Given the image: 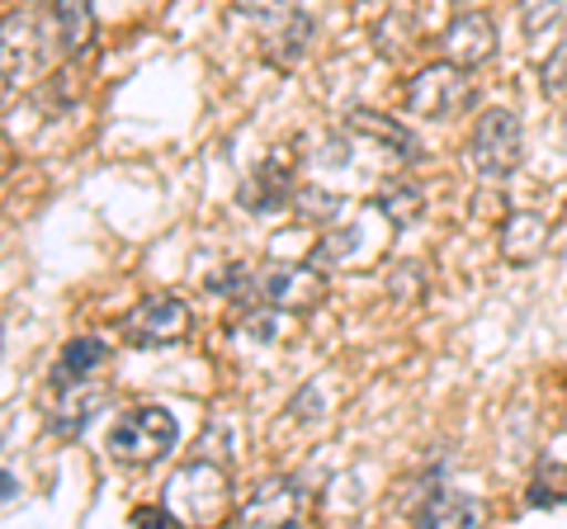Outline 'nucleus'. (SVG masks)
<instances>
[{
	"label": "nucleus",
	"instance_id": "obj_16",
	"mask_svg": "<svg viewBox=\"0 0 567 529\" xmlns=\"http://www.w3.org/2000/svg\"><path fill=\"white\" fill-rule=\"evenodd\" d=\"M416 525H445V529H458V525H473L477 520V501H468L464 491L454 487H431V497H425L416 510Z\"/></svg>",
	"mask_w": 567,
	"mask_h": 529
},
{
	"label": "nucleus",
	"instance_id": "obj_13",
	"mask_svg": "<svg viewBox=\"0 0 567 529\" xmlns=\"http://www.w3.org/2000/svg\"><path fill=\"white\" fill-rule=\"evenodd\" d=\"M346 128L360 133V137H374V143H383L393 156H402V162H416V156H421V143L412 137V128L398 123V118H388V114H379V110H354L346 118Z\"/></svg>",
	"mask_w": 567,
	"mask_h": 529
},
{
	"label": "nucleus",
	"instance_id": "obj_3",
	"mask_svg": "<svg viewBox=\"0 0 567 529\" xmlns=\"http://www.w3.org/2000/svg\"><path fill=\"white\" fill-rule=\"evenodd\" d=\"M468 104H473V81L464 66H454L445 58L421 66V72L406 81V110L416 118H454V114H464Z\"/></svg>",
	"mask_w": 567,
	"mask_h": 529
},
{
	"label": "nucleus",
	"instance_id": "obj_20",
	"mask_svg": "<svg viewBox=\"0 0 567 529\" xmlns=\"http://www.w3.org/2000/svg\"><path fill=\"white\" fill-rule=\"evenodd\" d=\"M567 14V0H520V29L525 39H539V33L558 29Z\"/></svg>",
	"mask_w": 567,
	"mask_h": 529
},
{
	"label": "nucleus",
	"instance_id": "obj_5",
	"mask_svg": "<svg viewBox=\"0 0 567 529\" xmlns=\"http://www.w3.org/2000/svg\"><path fill=\"white\" fill-rule=\"evenodd\" d=\"M327 274L322 264H275L260 274V303L275 312H312L327 298Z\"/></svg>",
	"mask_w": 567,
	"mask_h": 529
},
{
	"label": "nucleus",
	"instance_id": "obj_7",
	"mask_svg": "<svg viewBox=\"0 0 567 529\" xmlns=\"http://www.w3.org/2000/svg\"><path fill=\"white\" fill-rule=\"evenodd\" d=\"M440 58L454 62V66H464V72L487 66L496 58V24H492V14H483V10L454 14V20L445 24V33H440Z\"/></svg>",
	"mask_w": 567,
	"mask_h": 529
},
{
	"label": "nucleus",
	"instance_id": "obj_11",
	"mask_svg": "<svg viewBox=\"0 0 567 529\" xmlns=\"http://www.w3.org/2000/svg\"><path fill=\"white\" fill-rule=\"evenodd\" d=\"M298 516V487L289 478H265L251 501L241 506V525H293Z\"/></svg>",
	"mask_w": 567,
	"mask_h": 529
},
{
	"label": "nucleus",
	"instance_id": "obj_23",
	"mask_svg": "<svg viewBox=\"0 0 567 529\" xmlns=\"http://www.w3.org/2000/svg\"><path fill=\"white\" fill-rule=\"evenodd\" d=\"M133 525H152V529H162V525H181L175 520V506L166 501V506H133V516H128Z\"/></svg>",
	"mask_w": 567,
	"mask_h": 529
},
{
	"label": "nucleus",
	"instance_id": "obj_24",
	"mask_svg": "<svg viewBox=\"0 0 567 529\" xmlns=\"http://www.w3.org/2000/svg\"><path fill=\"white\" fill-rule=\"evenodd\" d=\"M246 14H270V20H284V14H293L298 0H237Z\"/></svg>",
	"mask_w": 567,
	"mask_h": 529
},
{
	"label": "nucleus",
	"instance_id": "obj_12",
	"mask_svg": "<svg viewBox=\"0 0 567 529\" xmlns=\"http://www.w3.org/2000/svg\"><path fill=\"white\" fill-rule=\"evenodd\" d=\"M312 33H317L312 14H303V10L284 14V20H275V29L265 33V62L270 66H293L312 48Z\"/></svg>",
	"mask_w": 567,
	"mask_h": 529
},
{
	"label": "nucleus",
	"instance_id": "obj_19",
	"mask_svg": "<svg viewBox=\"0 0 567 529\" xmlns=\"http://www.w3.org/2000/svg\"><path fill=\"white\" fill-rule=\"evenodd\" d=\"M567 501V464H544L539 473H535V483H529V506H563Z\"/></svg>",
	"mask_w": 567,
	"mask_h": 529
},
{
	"label": "nucleus",
	"instance_id": "obj_4",
	"mask_svg": "<svg viewBox=\"0 0 567 529\" xmlns=\"http://www.w3.org/2000/svg\"><path fill=\"white\" fill-rule=\"evenodd\" d=\"M194 326V312L185 308V298H171V293H152L123 317V341L133 350H162L185 341Z\"/></svg>",
	"mask_w": 567,
	"mask_h": 529
},
{
	"label": "nucleus",
	"instance_id": "obj_21",
	"mask_svg": "<svg viewBox=\"0 0 567 529\" xmlns=\"http://www.w3.org/2000/svg\"><path fill=\"white\" fill-rule=\"evenodd\" d=\"M293 214L303 218V222H331L336 214H341V199H336V194H327V189H317V185H298Z\"/></svg>",
	"mask_w": 567,
	"mask_h": 529
},
{
	"label": "nucleus",
	"instance_id": "obj_17",
	"mask_svg": "<svg viewBox=\"0 0 567 529\" xmlns=\"http://www.w3.org/2000/svg\"><path fill=\"white\" fill-rule=\"evenodd\" d=\"M293 175L284 170L279 162H265L260 170H256V180L241 189V204L251 208V214H270V208H279L284 199H293Z\"/></svg>",
	"mask_w": 567,
	"mask_h": 529
},
{
	"label": "nucleus",
	"instance_id": "obj_15",
	"mask_svg": "<svg viewBox=\"0 0 567 529\" xmlns=\"http://www.w3.org/2000/svg\"><path fill=\"white\" fill-rule=\"evenodd\" d=\"M110 360V345L100 336H71L58 369H52V387H66V383H81V378H95V369Z\"/></svg>",
	"mask_w": 567,
	"mask_h": 529
},
{
	"label": "nucleus",
	"instance_id": "obj_10",
	"mask_svg": "<svg viewBox=\"0 0 567 529\" xmlns=\"http://www.w3.org/2000/svg\"><path fill=\"white\" fill-rule=\"evenodd\" d=\"M548 241H554V227H548V218L529 214V208H516V214L502 218V256L516 270H529L535 260H544Z\"/></svg>",
	"mask_w": 567,
	"mask_h": 529
},
{
	"label": "nucleus",
	"instance_id": "obj_8",
	"mask_svg": "<svg viewBox=\"0 0 567 529\" xmlns=\"http://www.w3.org/2000/svg\"><path fill=\"white\" fill-rule=\"evenodd\" d=\"M0 52H6V91H14V85L29 81L33 72H43L48 48H43L39 20H29V14H10V20H6V39H0Z\"/></svg>",
	"mask_w": 567,
	"mask_h": 529
},
{
	"label": "nucleus",
	"instance_id": "obj_1",
	"mask_svg": "<svg viewBox=\"0 0 567 529\" xmlns=\"http://www.w3.org/2000/svg\"><path fill=\"white\" fill-rule=\"evenodd\" d=\"M175 445H181V426H175V416L166 407H133L110 431V439H104L110 458H114V464H123V468L162 464Z\"/></svg>",
	"mask_w": 567,
	"mask_h": 529
},
{
	"label": "nucleus",
	"instance_id": "obj_6",
	"mask_svg": "<svg viewBox=\"0 0 567 529\" xmlns=\"http://www.w3.org/2000/svg\"><path fill=\"white\" fill-rule=\"evenodd\" d=\"M171 506L185 510L189 525H204V520H218L227 510V473L218 464H189L181 468V478H175V491L166 497Z\"/></svg>",
	"mask_w": 567,
	"mask_h": 529
},
{
	"label": "nucleus",
	"instance_id": "obj_9",
	"mask_svg": "<svg viewBox=\"0 0 567 529\" xmlns=\"http://www.w3.org/2000/svg\"><path fill=\"white\" fill-rule=\"evenodd\" d=\"M104 402H110V387L95 383V378L58 387V412H52V421H48L52 435H58V439H81V431L100 416Z\"/></svg>",
	"mask_w": 567,
	"mask_h": 529
},
{
	"label": "nucleus",
	"instance_id": "obj_18",
	"mask_svg": "<svg viewBox=\"0 0 567 529\" xmlns=\"http://www.w3.org/2000/svg\"><path fill=\"white\" fill-rule=\"evenodd\" d=\"M421 208H425V199H421L416 185H388L379 194V214L393 222V227H412L421 218Z\"/></svg>",
	"mask_w": 567,
	"mask_h": 529
},
{
	"label": "nucleus",
	"instance_id": "obj_22",
	"mask_svg": "<svg viewBox=\"0 0 567 529\" xmlns=\"http://www.w3.org/2000/svg\"><path fill=\"white\" fill-rule=\"evenodd\" d=\"M539 85H544V91L554 95V100L567 95V39L544 58V66H539Z\"/></svg>",
	"mask_w": 567,
	"mask_h": 529
},
{
	"label": "nucleus",
	"instance_id": "obj_2",
	"mask_svg": "<svg viewBox=\"0 0 567 529\" xmlns=\"http://www.w3.org/2000/svg\"><path fill=\"white\" fill-rule=\"evenodd\" d=\"M525 156V128L520 114L506 110V104H492V110L477 114L473 137H468V162L483 175H511Z\"/></svg>",
	"mask_w": 567,
	"mask_h": 529
},
{
	"label": "nucleus",
	"instance_id": "obj_14",
	"mask_svg": "<svg viewBox=\"0 0 567 529\" xmlns=\"http://www.w3.org/2000/svg\"><path fill=\"white\" fill-rule=\"evenodd\" d=\"M52 29L66 58H81L95 39V6L91 0H52Z\"/></svg>",
	"mask_w": 567,
	"mask_h": 529
}]
</instances>
